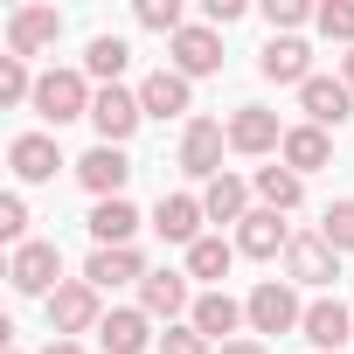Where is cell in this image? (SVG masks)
<instances>
[{
    "instance_id": "6da1fadb",
    "label": "cell",
    "mask_w": 354,
    "mask_h": 354,
    "mask_svg": "<svg viewBox=\"0 0 354 354\" xmlns=\"http://www.w3.org/2000/svg\"><path fill=\"white\" fill-rule=\"evenodd\" d=\"M49 125H70V118H91V84H84V70H42L35 77V97H28Z\"/></svg>"
},
{
    "instance_id": "7a4b0ae2",
    "label": "cell",
    "mask_w": 354,
    "mask_h": 354,
    "mask_svg": "<svg viewBox=\"0 0 354 354\" xmlns=\"http://www.w3.org/2000/svg\"><path fill=\"white\" fill-rule=\"evenodd\" d=\"M49 326H56V340H77V333H97V326H104V306H97V285H84V278H63V285L49 292Z\"/></svg>"
},
{
    "instance_id": "3957f363",
    "label": "cell",
    "mask_w": 354,
    "mask_h": 354,
    "mask_svg": "<svg viewBox=\"0 0 354 354\" xmlns=\"http://www.w3.org/2000/svg\"><path fill=\"white\" fill-rule=\"evenodd\" d=\"M139 118H146V104H139V91H125V84H104V91H97V104H91L97 146H125V139L139 132Z\"/></svg>"
},
{
    "instance_id": "277c9868",
    "label": "cell",
    "mask_w": 354,
    "mask_h": 354,
    "mask_svg": "<svg viewBox=\"0 0 354 354\" xmlns=\"http://www.w3.org/2000/svg\"><path fill=\"white\" fill-rule=\"evenodd\" d=\"M223 146H230V125L188 118V132H181V174H188V181H216V174H223Z\"/></svg>"
},
{
    "instance_id": "5b68a950",
    "label": "cell",
    "mask_w": 354,
    "mask_h": 354,
    "mask_svg": "<svg viewBox=\"0 0 354 354\" xmlns=\"http://www.w3.org/2000/svg\"><path fill=\"white\" fill-rule=\"evenodd\" d=\"M8 278H15V292L49 299V292L63 285V250H56V243H21V250L8 257Z\"/></svg>"
},
{
    "instance_id": "8992f818",
    "label": "cell",
    "mask_w": 354,
    "mask_h": 354,
    "mask_svg": "<svg viewBox=\"0 0 354 354\" xmlns=\"http://www.w3.org/2000/svg\"><path fill=\"white\" fill-rule=\"evenodd\" d=\"M243 313H250V326H257V333H292V326H306V306L292 299V285H285V278H264V285L243 299Z\"/></svg>"
},
{
    "instance_id": "52a82bcc",
    "label": "cell",
    "mask_w": 354,
    "mask_h": 354,
    "mask_svg": "<svg viewBox=\"0 0 354 354\" xmlns=\"http://www.w3.org/2000/svg\"><path fill=\"white\" fill-rule=\"evenodd\" d=\"M56 35H63V15L56 8H15L8 15V56H42V49H56Z\"/></svg>"
},
{
    "instance_id": "ba28073f",
    "label": "cell",
    "mask_w": 354,
    "mask_h": 354,
    "mask_svg": "<svg viewBox=\"0 0 354 354\" xmlns=\"http://www.w3.org/2000/svg\"><path fill=\"white\" fill-rule=\"evenodd\" d=\"M77 181H84L97 202H118V195H125V181H132V160H125V146H91V153L77 160Z\"/></svg>"
},
{
    "instance_id": "9c48e42d",
    "label": "cell",
    "mask_w": 354,
    "mask_h": 354,
    "mask_svg": "<svg viewBox=\"0 0 354 354\" xmlns=\"http://www.w3.org/2000/svg\"><path fill=\"white\" fill-rule=\"evenodd\" d=\"M285 278H292V285H333V278H340V250H333L326 236H292Z\"/></svg>"
},
{
    "instance_id": "30bf717a",
    "label": "cell",
    "mask_w": 354,
    "mask_h": 354,
    "mask_svg": "<svg viewBox=\"0 0 354 354\" xmlns=\"http://www.w3.org/2000/svg\"><path fill=\"white\" fill-rule=\"evenodd\" d=\"M299 111H306V125H319V132H326V125H347V118H354V91H347L340 77H313V84L299 91Z\"/></svg>"
},
{
    "instance_id": "8fae6325",
    "label": "cell",
    "mask_w": 354,
    "mask_h": 354,
    "mask_svg": "<svg viewBox=\"0 0 354 354\" xmlns=\"http://www.w3.org/2000/svg\"><path fill=\"white\" fill-rule=\"evenodd\" d=\"M174 70H181V77H216L223 70V35L209 21L181 28V35H174Z\"/></svg>"
},
{
    "instance_id": "7c38bea8",
    "label": "cell",
    "mask_w": 354,
    "mask_h": 354,
    "mask_svg": "<svg viewBox=\"0 0 354 354\" xmlns=\"http://www.w3.org/2000/svg\"><path fill=\"white\" fill-rule=\"evenodd\" d=\"M257 70H264L271 84H299V91H306V84H313V49H306L299 35H271L264 56H257Z\"/></svg>"
},
{
    "instance_id": "4fadbf2b",
    "label": "cell",
    "mask_w": 354,
    "mask_h": 354,
    "mask_svg": "<svg viewBox=\"0 0 354 354\" xmlns=\"http://www.w3.org/2000/svg\"><path fill=\"white\" fill-rule=\"evenodd\" d=\"M243 319H250V313H243L230 292H202V299H195V313H188V326H195L209 347H230V333H236Z\"/></svg>"
},
{
    "instance_id": "5bb4252c",
    "label": "cell",
    "mask_w": 354,
    "mask_h": 354,
    "mask_svg": "<svg viewBox=\"0 0 354 354\" xmlns=\"http://www.w3.org/2000/svg\"><path fill=\"white\" fill-rule=\"evenodd\" d=\"M299 333H306V340H313L319 354H340V347L354 340V313H347L340 299H313V306H306V326H299Z\"/></svg>"
},
{
    "instance_id": "9a60e30c",
    "label": "cell",
    "mask_w": 354,
    "mask_h": 354,
    "mask_svg": "<svg viewBox=\"0 0 354 354\" xmlns=\"http://www.w3.org/2000/svg\"><path fill=\"white\" fill-rule=\"evenodd\" d=\"M202 223H209L202 216V195H160V209H153V230L167 243H188V250L202 243Z\"/></svg>"
},
{
    "instance_id": "2e32d148",
    "label": "cell",
    "mask_w": 354,
    "mask_h": 354,
    "mask_svg": "<svg viewBox=\"0 0 354 354\" xmlns=\"http://www.w3.org/2000/svg\"><path fill=\"white\" fill-rule=\"evenodd\" d=\"M230 146L236 153H271V146H285V125H278V111H264V104H243L236 118H230Z\"/></svg>"
},
{
    "instance_id": "e0dca14e",
    "label": "cell",
    "mask_w": 354,
    "mask_h": 354,
    "mask_svg": "<svg viewBox=\"0 0 354 354\" xmlns=\"http://www.w3.org/2000/svg\"><path fill=\"white\" fill-rule=\"evenodd\" d=\"M84 285H97V292H118V285H146V257L125 243V250H91V264H84Z\"/></svg>"
},
{
    "instance_id": "ac0fdd59",
    "label": "cell",
    "mask_w": 354,
    "mask_h": 354,
    "mask_svg": "<svg viewBox=\"0 0 354 354\" xmlns=\"http://www.w3.org/2000/svg\"><path fill=\"white\" fill-rule=\"evenodd\" d=\"M139 104H146V118H188L195 91H188V77H181V70H153V77L139 84Z\"/></svg>"
},
{
    "instance_id": "d6986e66",
    "label": "cell",
    "mask_w": 354,
    "mask_h": 354,
    "mask_svg": "<svg viewBox=\"0 0 354 354\" xmlns=\"http://www.w3.org/2000/svg\"><path fill=\"white\" fill-rule=\"evenodd\" d=\"M139 313H146V319H167V326H174V313H195V306H188V278H181V271H146Z\"/></svg>"
},
{
    "instance_id": "ffe728a7",
    "label": "cell",
    "mask_w": 354,
    "mask_h": 354,
    "mask_svg": "<svg viewBox=\"0 0 354 354\" xmlns=\"http://www.w3.org/2000/svg\"><path fill=\"white\" fill-rule=\"evenodd\" d=\"M278 250H292V230H285L271 209H250V216L236 223V257H278Z\"/></svg>"
},
{
    "instance_id": "44dd1931",
    "label": "cell",
    "mask_w": 354,
    "mask_h": 354,
    "mask_svg": "<svg viewBox=\"0 0 354 354\" xmlns=\"http://www.w3.org/2000/svg\"><path fill=\"white\" fill-rule=\"evenodd\" d=\"M146 340H153V319H146L139 306H111L104 326H97V347H104V354H139Z\"/></svg>"
},
{
    "instance_id": "7402d4cb",
    "label": "cell",
    "mask_w": 354,
    "mask_h": 354,
    "mask_svg": "<svg viewBox=\"0 0 354 354\" xmlns=\"http://www.w3.org/2000/svg\"><path fill=\"white\" fill-rule=\"evenodd\" d=\"M8 167L21 174V181H56L63 153H56V139H49V132H21V139L8 146Z\"/></svg>"
},
{
    "instance_id": "603a6c76",
    "label": "cell",
    "mask_w": 354,
    "mask_h": 354,
    "mask_svg": "<svg viewBox=\"0 0 354 354\" xmlns=\"http://www.w3.org/2000/svg\"><path fill=\"white\" fill-rule=\"evenodd\" d=\"M278 160H285L292 174H319V167L333 160V139H326L319 125H292V132H285V146H278Z\"/></svg>"
},
{
    "instance_id": "cb8c5ba5",
    "label": "cell",
    "mask_w": 354,
    "mask_h": 354,
    "mask_svg": "<svg viewBox=\"0 0 354 354\" xmlns=\"http://www.w3.org/2000/svg\"><path fill=\"white\" fill-rule=\"evenodd\" d=\"M132 230H139V209H132L125 195L91 209V236H97V250H125V243H132Z\"/></svg>"
},
{
    "instance_id": "d4e9b609",
    "label": "cell",
    "mask_w": 354,
    "mask_h": 354,
    "mask_svg": "<svg viewBox=\"0 0 354 354\" xmlns=\"http://www.w3.org/2000/svg\"><path fill=\"white\" fill-rule=\"evenodd\" d=\"M202 216L209 223H243L250 216V188L236 181V174H216V181L202 188Z\"/></svg>"
},
{
    "instance_id": "484cf974",
    "label": "cell",
    "mask_w": 354,
    "mask_h": 354,
    "mask_svg": "<svg viewBox=\"0 0 354 354\" xmlns=\"http://www.w3.org/2000/svg\"><path fill=\"white\" fill-rule=\"evenodd\" d=\"M299 195H306V188H299V174H292V167H257V202H264L271 216L299 209Z\"/></svg>"
},
{
    "instance_id": "4316f807",
    "label": "cell",
    "mask_w": 354,
    "mask_h": 354,
    "mask_svg": "<svg viewBox=\"0 0 354 354\" xmlns=\"http://www.w3.org/2000/svg\"><path fill=\"white\" fill-rule=\"evenodd\" d=\"M125 63H132V49H125L118 35H91V49H84V77L118 84V77H125Z\"/></svg>"
},
{
    "instance_id": "83f0119b",
    "label": "cell",
    "mask_w": 354,
    "mask_h": 354,
    "mask_svg": "<svg viewBox=\"0 0 354 354\" xmlns=\"http://www.w3.org/2000/svg\"><path fill=\"white\" fill-rule=\"evenodd\" d=\"M230 264H236V243H223V236H202L188 250V278H230Z\"/></svg>"
},
{
    "instance_id": "f1b7e54d",
    "label": "cell",
    "mask_w": 354,
    "mask_h": 354,
    "mask_svg": "<svg viewBox=\"0 0 354 354\" xmlns=\"http://www.w3.org/2000/svg\"><path fill=\"white\" fill-rule=\"evenodd\" d=\"M313 21H319L326 42H347L354 49V0H326V8H313Z\"/></svg>"
},
{
    "instance_id": "f546056e",
    "label": "cell",
    "mask_w": 354,
    "mask_h": 354,
    "mask_svg": "<svg viewBox=\"0 0 354 354\" xmlns=\"http://www.w3.org/2000/svg\"><path fill=\"white\" fill-rule=\"evenodd\" d=\"M139 28H153V35H181L188 21H181V0H139Z\"/></svg>"
},
{
    "instance_id": "4dcf8cb0",
    "label": "cell",
    "mask_w": 354,
    "mask_h": 354,
    "mask_svg": "<svg viewBox=\"0 0 354 354\" xmlns=\"http://www.w3.org/2000/svg\"><path fill=\"white\" fill-rule=\"evenodd\" d=\"M319 236H326L333 250H354V195H347V202H333V209L319 216Z\"/></svg>"
},
{
    "instance_id": "1f68e13d",
    "label": "cell",
    "mask_w": 354,
    "mask_h": 354,
    "mask_svg": "<svg viewBox=\"0 0 354 354\" xmlns=\"http://www.w3.org/2000/svg\"><path fill=\"white\" fill-rule=\"evenodd\" d=\"M21 97H35L28 63H21V56H0V104H21Z\"/></svg>"
},
{
    "instance_id": "d6a6232c",
    "label": "cell",
    "mask_w": 354,
    "mask_h": 354,
    "mask_svg": "<svg viewBox=\"0 0 354 354\" xmlns=\"http://www.w3.org/2000/svg\"><path fill=\"white\" fill-rule=\"evenodd\" d=\"M0 236H8L15 250L28 243V202H21V195H0Z\"/></svg>"
},
{
    "instance_id": "836d02e7",
    "label": "cell",
    "mask_w": 354,
    "mask_h": 354,
    "mask_svg": "<svg viewBox=\"0 0 354 354\" xmlns=\"http://www.w3.org/2000/svg\"><path fill=\"white\" fill-rule=\"evenodd\" d=\"M264 21H271L278 35H292L299 21H313V8H306V0H264Z\"/></svg>"
},
{
    "instance_id": "e575fe53",
    "label": "cell",
    "mask_w": 354,
    "mask_h": 354,
    "mask_svg": "<svg viewBox=\"0 0 354 354\" xmlns=\"http://www.w3.org/2000/svg\"><path fill=\"white\" fill-rule=\"evenodd\" d=\"M160 354H216V347H209L195 326H167V333H160Z\"/></svg>"
},
{
    "instance_id": "d590c367",
    "label": "cell",
    "mask_w": 354,
    "mask_h": 354,
    "mask_svg": "<svg viewBox=\"0 0 354 354\" xmlns=\"http://www.w3.org/2000/svg\"><path fill=\"white\" fill-rule=\"evenodd\" d=\"M202 15H209V28H230L243 15V0H202Z\"/></svg>"
},
{
    "instance_id": "8d00e7d4",
    "label": "cell",
    "mask_w": 354,
    "mask_h": 354,
    "mask_svg": "<svg viewBox=\"0 0 354 354\" xmlns=\"http://www.w3.org/2000/svg\"><path fill=\"white\" fill-rule=\"evenodd\" d=\"M216 354H271L264 340H230V347H216Z\"/></svg>"
},
{
    "instance_id": "74e56055",
    "label": "cell",
    "mask_w": 354,
    "mask_h": 354,
    "mask_svg": "<svg viewBox=\"0 0 354 354\" xmlns=\"http://www.w3.org/2000/svg\"><path fill=\"white\" fill-rule=\"evenodd\" d=\"M42 354H84V347H77V340H49Z\"/></svg>"
},
{
    "instance_id": "f35d334b",
    "label": "cell",
    "mask_w": 354,
    "mask_h": 354,
    "mask_svg": "<svg viewBox=\"0 0 354 354\" xmlns=\"http://www.w3.org/2000/svg\"><path fill=\"white\" fill-rule=\"evenodd\" d=\"M340 84H347V91H354V49H347V63H340Z\"/></svg>"
},
{
    "instance_id": "ab89813d",
    "label": "cell",
    "mask_w": 354,
    "mask_h": 354,
    "mask_svg": "<svg viewBox=\"0 0 354 354\" xmlns=\"http://www.w3.org/2000/svg\"><path fill=\"white\" fill-rule=\"evenodd\" d=\"M8 354H21V347H15V340H8Z\"/></svg>"
}]
</instances>
